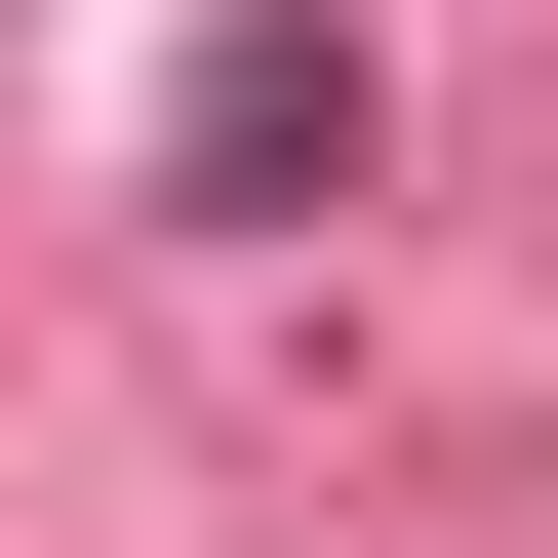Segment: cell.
<instances>
[{"mask_svg":"<svg viewBox=\"0 0 558 558\" xmlns=\"http://www.w3.org/2000/svg\"><path fill=\"white\" fill-rule=\"evenodd\" d=\"M360 160V40H199V199H319Z\"/></svg>","mask_w":558,"mask_h":558,"instance_id":"obj_1","label":"cell"}]
</instances>
